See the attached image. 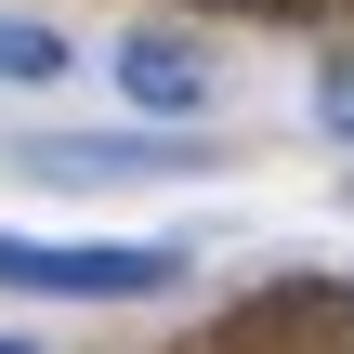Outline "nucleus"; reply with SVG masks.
<instances>
[{"mask_svg": "<svg viewBox=\"0 0 354 354\" xmlns=\"http://www.w3.org/2000/svg\"><path fill=\"white\" fill-rule=\"evenodd\" d=\"M105 66H118V92H131L145 118H197V105H210V53H197V39H158V26H145V39H118Z\"/></svg>", "mask_w": 354, "mask_h": 354, "instance_id": "nucleus-3", "label": "nucleus"}, {"mask_svg": "<svg viewBox=\"0 0 354 354\" xmlns=\"http://www.w3.org/2000/svg\"><path fill=\"white\" fill-rule=\"evenodd\" d=\"M315 131H342V145H354V53L315 66Z\"/></svg>", "mask_w": 354, "mask_h": 354, "instance_id": "nucleus-5", "label": "nucleus"}, {"mask_svg": "<svg viewBox=\"0 0 354 354\" xmlns=\"http://www.w3.org/2000/svg\"><path fill=\"white\" fill-rule=\"evenodd\" d=\"M0 79H66V26H26V13H0Z\"/></svg>", "mask_w": 354, "mask_h": 354, "instance_id": "nucleus-4", "label": "nucleus"}, {"mask_svg": "<svg viewBox=\"0 0 354 354\" xmlns=\"http://www.w3.org/2000/svg\"><path fill=\"white\" fill-rule=\"evenodd\" d=\"M0 289H26V302H158V289H184V250H118V236H0Z\"/></svg>", "mask_w": 354, "mask_h": 354, "instance_id": "nucleus-1", "label": "nucleus"}, {"mask_svg": "<svg viewBox=\"0 0 354 354\" xmlns=\"http://www.w3.org/2000/svg\"><path fill=\"white\" fill-rule=\"evenodd\" d=\"M0 354H39V342H0Z\"/></svg>", "mask_w": 354, "mask_h": 354, "instance_id": "nucleus-6", "label": "nucleus"}, {"mask_svg": "<svg viewBox=\"0 0 354 354\" xmlns=\"http://www.w3.org/2000/svg\"><path fill=\"white\" fill-rule=\"evenodd\" d=\"M13 171L26 184H184V171H210V145L197 131H13Z\"/></svg>", "mask_w": 354, "mask_h": 354, "instance_id": "nucleus-2", "label": "nucleus"}]
</instances>
